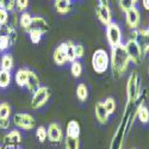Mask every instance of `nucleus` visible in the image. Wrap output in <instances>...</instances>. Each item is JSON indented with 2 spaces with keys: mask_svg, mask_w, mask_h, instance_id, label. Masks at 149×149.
Wrapping results in <instances>:
<instances>
[{
  "mask_svg": "<svg viewBox=\"0 0 149 149\" xmlns=\"http://www.w3.org/2000/svg\"><path fill=\"white\" fill-rule=\"evenodd\" d=\"M80 124L78 120H69L67 124V131H66V136L72 139H79L80 136Z\"/></svg>",
  "mask_w": 149,
  "mask_h": 149,
  "instance_id": "obj_15",
  "label": "nucleus"
},
{
  "mask_svg": "<svg viewBox=\"0 0 149 149\" xmlns=\"http://www.w3.org/2000/svg\"><path fill=\"white\" fill-rule=\"evenodd\" d=\"M85 54V48L82 44H75V55L77 58H81Z\"/></svg>",
  "mask_w": 149,
  "mask_h": 149,
  "instance_id": "obj_38",
  "label": "nucleus"
},
{
  "mask_svg": "<svg viewBox=\"0 0 149 149\" xmlns=\"http://www.w3.org/2000/svg\"><path fill=\"white\" fill-rule=\"evenodd\" d=\"M55 8L58 13L66 15L72 10L70 0H55Z\"/></svg>",
  "mask_w": 149,
  "mask_h": 149,
  "instance_id": "obj_20",
  "label": "nucleus"
},
{
  "mask_svg": "<svg viewBox=\"0 0 149 149\" xmlns=\"http://www.w3.org/2000/svg\"><path fill=\"white\" fill-rule=\"evenodd\" d=\"M54 62L57 66H63L67 62V55H66V43H61L53 54Z\"/></svg>",
  "mask_w": 149,
  "mask_h": 149,
  "instance_id": "obj_13",
  "label": "nucleus"
},
{
  "mask_svg": "<svg viewBox=\"0 0 149 149\" xmlns=\"http://www.w3.org/2000/svg\"><path fill=\"white\" fill-rule=\"evenodd\" d=\"M139 40H140V45L142 48L143 54L149 53V29H141L139 30Z\"/></svg>",
  "mask_w": 149,
  "mask_h": 149,
  "instance_id": "obj_17",
  "label": "nucleus"
},
{
  "mask_svg": "<svg viewBox=\"0 0 149 149\" xmlns=\"http://www.w3.org/2000/svg\"><path fill=\"white\" fill-rule=\"evenodd\" d=\"M141 94V79L139 73L132 70L127 82V106H134L137 103Z\"/></svg>",
  "mask_w": 149,
  "mask_h": 149,
  "instance_id": "obj_2",
  "label": "nucleus"
},
{
  "mask_svg": "<svg viewBox=\"0 0 149 149\" xmlns=\"http://www.w3.org/2000/svg\"><path fill=\"white\" fill-rule=\"evenodd\" d=\"M94 111H95V117L98 119V122L100 124H106L109 122V113L107 111L105 110L103 103H97L95 104V107H94Z\"/></svg>",
  "mask_w": 149,
  "mask_h": 149,
  "instance_id": "obj_16",
  "label": "nucleus"
},
{
  "mask_svg": "<svg viewBox=\"0 0 149 149\" xmlns=\"http://www.w3.org/2000/svg\"><path fill=\"white\" fill-rule=\"evenodd\" d=\"M99 4L102 5H105V6H109V0H98Z\"/></svg>",
  "mask_w": 149,
  "mask_h": 149,
  "instance_id": "obj_42",
  "label": "nucleus"
},
{
  "mask_svg": "<svg viewBox=\"0 0 149 149\" xmlns=\"http://www.w3.org/2000/svg\"><path fill=\"white\" fill-rule=\"evenodd\" d=\"M8 47H11V44H10V41L7 38V36L1 33L0 35V53L5 52L6 49H8Z\"/></svg>",
  "mask_w": 149,
  "mask_h": 149,
  "instance_id": "obj_35",
  "label": "nucleus"
},
{
  "mask_svg": "<svg viewBox=\"0 0 149 149\" xmlns=\"http://www.w3.org/2000/svg\"><path fill=\"white\" fill-rule=\"evenodd\" d=\"M129 40H134L139 42V30H132L130 32V38Z\"/></svg>",
  "mask_w": 149,
  "mask_h": 149,
  "instance_id": "obj_40",
  "label": "nucleus"
},
{
  "mask_svg": "<svg viewBox=\"0 0 149 149\" xmlns=\"http://www.w3.org/2000/svg\"><path fill=\"white\" fill-rule=\"evenodd\" d=\"M130 58L127 54L124 44H119L117 47L111 48V56H110V66L111 70L116 79H119L129 68Z\"/></svg>",
  "mask_w": 149,
  "mask_h": 149,
  "instance_id": "obj_1",
  "label": "nucleus"
},
{
  "mask_svg": "<svg viewBox=\"0 0 149 149\" xmlns=\"http://www.w3.org/2000/svg\"><path fill=\"white\" fill-rule=\"evenodd\" d=\"M10 128V119H0V129L6 130Z\"/></svg>",
  "mask_w": 149,
  "mask_h": 149,
  "instance_id": "obj_39",
  "label": "nucleus"
},
{
  "mask_svg": "<svg viewBox=\"0 0 149 149\" xmlns=\"http://www.w3.org/2000/svg\"><path fill=\"white\" fill-rule=\"evenodd\" d=\"M30 30H35V31H38L42 35L47 33L49 30V25H48V22L43 18V17H32V22H31V26ZM29 32V31H28Z\"/></svg>",
  "mask_w": 149,
  "mask_h": 149,
  "instance_id": "obj_12",
  "label": "nucleus"
},
{
  "mask_svg": "<svg viewBox=\"0 0 149 149\" xmlns=\"http://www.w3.org/2000/svg\"><path fill=\"white\" fill-rule=\"evenodd\" d=\"M0 8L12 12L16 8V0H0Z\"/></svg>",
  "mask_w": 149,
  "mask_h": 149,
  "instance_id": "obj_31",
  "label": "nucleus"
},
{
  "mask_svg": "<svg viewBox=\"0 0 149 149\" xmlns=\"http://www.w3.org/2000/svg\"><path fill=\"white\" fill-rule=\"evenodd\" d=\"M1 29H3V26H1V25H0V31H1Z\"/></svg>",
  "mask_w": 149,
  "mask_h": 149,
  "instance_id": "obj_44",
  "label": "nucleus"
},
{
  "mask_svg": "<svg viewBox=\"0 0 149 149\" xmlns=\"http://www.w3.org/2000/svg\"><path fill=\"white\" fill-rule=\"evenodd\" d=\"M29 37H30V41L33 43V44H38L42 40V33L38 32V31H35V30H29Z\"/></svg>",
  "mask_w": 149,
  "mask_h": 149,
  "instance_id": "obj_33",
  "label": "nucleus"
},
{
  "mask_svg": "<svg viewBox=\"0 0 149 149\" xmlns=\"http://www.w3.org/2000/svg\"><path fill=\"white\" fill-rule=\"evenodd\" d=\"M31 22H32V16L29 13V12H23L20 18H19V25L22 26V29L24 31H29L30 26H31Z\"/></svg>",
  "mask_w": 149,
  "mask_h": 149,
  "instance_id": "obj_21",
  "label": "nucleus"
},
{
  "mask_svg": "<svg viewBox=\"0 0 149 149\" xmlns=\"http://www.w3.org/2000/svg\"><path fill=\"white\" fill-rule=\"evenodd\" d=\"M72 66H70V73H72V75L74 78H80L81 77V74H82V65H81V62L75 60V61H73L70 62Z\"/></svg>",
  "mask_w": 149,
  "mask_h": 149,
  "instance_id": "obj_27",
  "label": "nucleus"
},
{
  "mask_svg": "<svg viewBox=\"0 0 149 149\" xmlns=\"http://www.w3.org/2000/svg\"><path fill=\"white\" fill-rule=\"evenodd\" d=\"M148 74H149V69H148Z\"/></svg>",
  "mask_w": 149,
  "mask_h": 149,
  "instance_id": "obj_46",
  "label": "nucleus"
},
{
  "mask_svg": "<svg viewBox=\"0 0 149 149\" xmlns=\"http://www.w3.org/2000/svg\"><path fill=\"white\" fill-rule=\"evenodd\" d=\"M8 12L3 10V8H0V25L1 26H5L8 24Z\"/></svg>",
  "mask_w": 149,
  "mask_h": 149,
  "instance_id": "obj_37",
  "label": "nucleus"
},
{
  "mask_svg": "<svg viewBox=\"0 0 149 149\" xmlns=\"http://www.w3.org/2000/svg\"><path fill=\"white\" fill-rule=\"evenodd\" d=\"M125 50H127V54L130 58V62H132L134 65L139 66L142 63V61L144 58V54L142 52V48L140 45V43L137 41H134V40H129L125 44Z\"/></svg>",
  "mask_w": 149,
  "mask_h": 149,
  "instance_id": "obj_4",
  "label": "nucleus"
},
{
  "mask_svg": "<svg viewBox=\"0 0 149 149\" xmlns=\"http://www.w3.org/2000/svg\"><path fill=\"white\" fill-rule=\"evenodd\" d=\"M15 125L23 130H33L36 128V120L30 113L18 112L13 116Z\"/></svg>",
  "mask_w": 149,
  "mask_h": 149,
  "instance_id": "obj_6",
  "label": "nucleus"
},
{
  "mask_svg": "<svg viewBox=\"0 0 149 149\" xmlns=\"http://www.w3.org/2000/svg\"><path fill=\"white\" fill-rule=\"evenodd\" d=\"M0 65H1V69L7 70V72H11L12 68H13V65H15V61H13V57H12V55L11 54L3 55Z\"/></svg>",
  "mask_w": 149,
  "mask_h": 149,
  "instance_id": "obj_23",
  "label": "nucleus"
},
{
  "mask_svg": "<svg viewBox=\"0 0 149 149\" xmlns=\"http://www.w3.org/2000/svg\"><path fill=\"white\" fill-rule=\"evenodd\" d=\"M22 142V134L18 130H11L4 136V146L7 149H17Z\"/></svg>",
  "mask_w": 149,
  "mask_h": 149,
  "instance_id": "obj_9",
  "label": "nucleus"
},
{
  "mask_svg": "<svg viewBox=\"0 0 149 149\" xmlns=\"http://www.w3.org/2000/svg\"><path fill=\"white\" fill-rule=\"evenodd\" d=\"M36 137H37V140H38L41 143L45 142V140H47V137H48L47 128L43 127V125H41V127L37 128V129H36Z\"/></svg>",
  "mask_w": 149,
  "mask_h": 149,
  "instance_id": "obj_32",
  "label": "nucleus"
},
{
  "mask_svg": "<svg viewBox=\"0 0 149 149\" xmlns=\"http://www.w3.org/2000/svg\"><path fill=\"white\" fill-rule=\"evenodd\" d=\"M132 149H135V148H132Z\"/></svg>",
  "mask_w": 149,
  "mask_h": 149,
  "instance_id": "obj_47",
  "label": "nucleus"
},
{
  "mask_svg": "<svg viewBox=\"0 0 149 149\" xmlns=\"http://www.w3.org/2000/svg\"><path fill=\"white\" fill-rule=\"evenodd\" d=\"M66 43V55H67V61L73 62L77 60V55H75V44L73 42L68 41L65 42Z\"/></svg>",
  "mask_w": 149,
  "mask_h": 149,
  "instance_id": "obj_24",
  "label": "nucleus"
},
{
  "mask_svg": "<svg viewBox=\"0 0 149 149\" xmlns=\"http://www.w3.org/2000/svg\"><path fill=\"white\" fill-rule=\"evenodd\" d=\"M118 4L122 8V11L124 12H127L129 11L130 8H132L135 6V3H134V0H118Z\"/></svg>",
  "mask_w": 149,
  "mask_h": 149,
  "instance_id": "obj_34",
  "label": "nucleus"
},
{
  "mask_svg": "<svg viewBox=\"0 0 149 149\" xmlns=\"http://www.w3.org/2000/svg\"><path fill=\"white\" fill-rule=\"evenodd\" d=\"M1 31L4 32V35L7 36V38L10 41V44L13 45L16 42H17V38H18V35H17V31H16V28L11 24H7V25L3 26Z\"/></svg>",
  "mask_w": 149,
  "mask_h": 149,
  "instance_id": "obj_19",
  "label": "nucleus"
},
{
  "mask_svg": "<svg viewBox=\"0 0 149 149\" xmlns=\"http://www.w3.org/2000/svg\"><path fill=\"white\" fill-rule=\"evenodd\" d=\"M77 97L80 102H86V99L88 97V90H87V86L85 84H79L78 87H77Z\"/></svg>",
  "mask_w": 149,
  "mask_h": 149,
  "instance_id": "obj_26",
  "label": "nucleus"
},
{
  "mask_svg": "<svg viewBox=\"0 0 149 149\" xmlns=\"http://www.w3.org/2000/svg\"><path fill=\"white\" fill-rule=\"evenodd\" d=\"M25 87H26L28 91H29L30 93H32V94L41 87V81H40L38 77L36 75V73H33L32 70H29L28 82H26V85H25Z\"/></svg>",
  "mask_w": 149,
  "mask_h": 149,
  "instance_id": "obj_14",
  "label": "nucleus"
},
{
  "mask_svg": "<svg viewBox=\"0 0 149 149\" xmlns=\"http://www.w3.org/2000/svg\"><path fill=\"white\" fill-rule=\"evenodd\" d=\"M137 117L142 124H147L149 122V109L144 105V103H141L137 107Z\"/></svg>",
  "mask_w": 149,
  "mask_h": 149,
  "instance_id": "obj_22",
  "label": "nucleus"
},
{
  "mask_svg": "<svg viewBox=\"0 0 149 149\" xmlns=\"http://www.w3.org/2000/svg\"><path fill=\"white\" fill-rule=\"evenodd\" d=\"M47 131H48V139L52 143H60L63 140V132H62V129L57 123H50Z\"/></svg>",
  "mask_w": 149,
  "mask_h": 149,
  "instance_id": "obj_11",
  "label": "nucleus"
},
{
  "mask_svg": "<svg viewBox=\"0 0 149 149\" xmlns=\"http://www.w3.org/2000/svg\"><path fill=\"white\" fill-rule=\"evenodd\" d=\"M103 105H104V107H105V110L107 111V113L109 115H112V113H115V111H116V102H115V99L113 98H111V97H109V98H106L105 99V102L103 103Z\"/></svg>",
  "mask_w": 149,
  "mask_h": 149,
  "instance_id": "obj_28",
  "label": "nucleus"
},
{
  "mask_svg": "<svg viewBox=\"0 0 149 149\" xmlns=\"http://www.w3.org/2000/svg\"><path fill=\"white\" fill-rule=\"evenodd\" d=\"M125 22H127V25L131 29V30H137L139 25H140V22H141V15H140V11L137 10V7H132L129 11L125 12Z\"/></svg>",
  "mask_w": 149,
  "mask_h": 149,
  "instance_id": "obj_8",
  "label": "nucleus"
},
{
  "mask_svg": "<svg viewBox=\"0 0 149 149\" xmlns=\"http://www.w3.org/2000/svg\"><path fill=\"white\" fill-rule=\"evenodd\" d=\"M29 7V0H16V8L18 12H25Z\"/></svg>",
  "mask_w": 149,
  "mask_h": 149,
  "instance_id": "obj_36",
  "label": "nucleus"
},
{
  "mask_svg": "<svg viewBox=\"0 0 149 149\" xmlns=\"http://www.w3.org/2000/svg\"><path fill=\"white\" fill-rule=\"evenodd\" d=\"M95 13H97L99 22L105 26H107L109 24L112 22V15H111V10L109 6H105L102 4L97 5L95 6Z\"/></svg>",
  "mask_w": 149,
  "mask_h": 149,
  "instance_id": "obj_10",
  "label": "nucleus"
},
{
  "mask_svg": "<svg viewBox=\"0 0 149 149\" xmlns=\"http://www.w3.org/2000/svg\"><path fill=\"white\" fill-rule=\"evenodd\" d=\"M106 38L111 48L122 44V30L115 22H111L106 26Z\"/></svg>",
  "mask_w": 149,
  "mask_h": 149,
  "instance_id": "obj_5",
  "label": "nucleus"
},
{
  "mask_svg": "<svg viewBox=\"0 0 149 149\" xmlns=\"http://www.w3.org/2000/svg\"><path fill=\"white\" fill-rule=\"evenodd\" d=\"M142 5L147 11H149V0H142Z\"/></svg>",
  "mask_w": 149,
  "mask_h": 149,
  "instance_id": "obj_41",
  "label": "nucleus"
},
{
  "mask_svg": "<svg viewBox=\"0 0 149 149\" xmlns=\"http://www.w3.org/2000/svg\"><path fill=\"white\" fill-rule=\"evenodd\" d=\"M65 147H66V149H80L79 139H72V137L66 136L65 137Z\"/></svg>",
  "mask_w": 149,
  "mask_h": 149,
  "instance_id": "obj_29",
  "label": "nucleus"
},
{
  "mask_svg": "<svg viewBox=\"0 0 149 149\" xmlns=\"http://www.w3.org/2000/svg\"><path fill=\"white\" fill-rule=\"evenodd\" d=\"M49 98H50V91H49V88L47 86H41V87L32 94L31 107L32 109H40V107L44 106L48 103Z\"/></svg>",
  "mask_w": 149,
  "mask_h": 149,
  "instance_id": "obj_7",
  "label": "nucleus"
},
{
  "mask_svg": "<svg viewBox=\"0 0 149 149\" xmlns=\"http://www.w3.org/2000/svg\"><path fill=\"white\" fill-rule=\"evenodd\" d=\"M136 1H137V0H134V3H136Z\"/></svg>",
  "mask_w": 149,
  "mask_h": 149,
  "instance_id": "obj_45",
  "label": "nucleus"
},
{
  "mask_svg": "<svg viewBox=\"0 0 149 149\" xmlns=\"http://www.w3.org/2000/svg\"><path fill=\"white\" fill-rule=\"evenodd\" d=\"M28 77H29V69H26V68L18 69L16 72V75H15L16 84L19 86V87H25V85L28 82Z\"/></svg>",
  "mask_w": 149,
  "mask_h": 149,
  "instance_id": "obj_18",
  "label": "nucleus"
},
{
  "mask_svg": "<svg viewBox=\"0 0 149 149\" xmlns=\"http://www.w3.org/2000/svg\"><path fill=\"white\" fill-rule=\"evenodd\" d=\"M11 73L4 69H0V88H6L11 82Z\"/></svg>",
  "mask_w": 149,
  "mask_h": 149,
  "instance_id": "obj_25",
  "label": "nucleus"
},
{
  "mask_svg": "<svg viewBox=\"0 0 149 149\" xmlns=\"http://www.w3.org/2000/svg\"><path fill=\"white\" fill-rule=\"evenodd\" d=\"M0 149H7V148H6L5 146H3V147H0Z\"/></svg>",
  "mask_w": 149,
  "mask_h": 149,
  "instance_id": "obj_43",
  "label": "nucleus"
},
{
  "mask_svg": "<svg viewBox=\"0 0 149 149\" xmlns=\"http://www.w3.org/2000/svg\"><path fill=\"white\" fill-rule=\"evenodd\" d=\"M11 115V106L8 103L0 104V119H8Z\"/></svg>",
  "mask_w": 149,
  "mask_h": 149,
  "instance_id": "obj_30",
  "label": "nucleus"
},
{
  "mask_svg": "<svg viewBox=\"0 0 149 149\" xmlns=\"http://www.w3.org/2000/svg\"><path fill=\"white\" fill-rule=\"evenodd\" d=\"M110 67V56L104 49H97L92 56V68L98 74H104Z\"/></svg>",
  "mask_w": 149,
  "mask_h": 149,
  "instance_id": "obj_3",
  "label": "nucleus"
}]
</instances>
